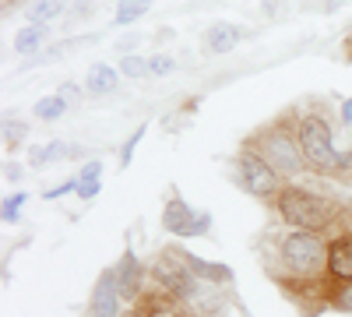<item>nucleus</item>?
<instances>
[{
    "label": "nucleus",
    "instance_id": "1",
    "mask_svg": "<svg viewBox=\"0 0 352 317\" xmlns=\"http://www.w3.org/2000/svg\"><path fill=\"white\" fill-rule=\"evenodd\" d=\"M300 149H303V159L314 162L317 169H342V166H349V159H352V155L345 159V155L335 152L331 131H328V124H320V120H307V124H303V131H300Z\"/></svg>",
    "mask_w": 352,
    "mask_h": 317
},
{
    "label": "nucleus",
    "instance_id": "2",
    "mask_svg": "<svg viewBox=\"0 0 352 317\" xmlns=\"http://www.w3.org/2000/svg\"><path fill=\"white\" fill-rule=\"evenodd\" d=\"M278 208H282V215L292 226H300V229H320V226H328V219H331V208L320 197L307 194V190H285L278 197Z\"/></svg>",
    "mask_w": 352,
    "mask_h": 317
},
{
    "label": "nucleus",
    "instance_id": "3",
    "mask_svg": "<svg viewBox=\"0 0 352 317\" xmlns=\"http://www.w3.org/2000/svg\"><path fill=\"white\" fill-rule=\"evenodd\" d=\"M282 257L292 272L300 275H314L320 265H324V243H320L314 233H292L282 243Z\"/></svg>",
    "mask_w": 352,
    "mask_h": 317
},
{
    "label": "nucleus",
    "instance_id": "4",
    "mask_svg": "<svg viewBox=\"0 0 352 317\" xmlns=\"http://www.w3.org/2000/svg\"><path fill=\"white\" fill-rule=\"evenodd\" d=\"M162 226L176 237H201V233L212 229V215L194 212L190 205H184V201H169L166 212H162Z\"/></svg>",
    "mask_w": 352,
    "mask_h": 317
},
{
    "label": "nucleus",
    "instance_id": "5",
    "mask_svg": "<svg viewBox=\"0 0 352 317\" xmlns=\"http://www.w3.org/2000/svg\"><path fill=\"white\" fill-rule=\"evenodd\" d=\"M240 177L254 194H268L275 187V169L272 162H264L261 155H240Z\"/></svg>",
    "mask_w": 352,
    "mask_h": 317
},
{
    "label": "nucleus",
    "instance_id": "6",
    "mask_svg": "<svg viewBox=\"0 0 352 317\" xmlns=\"http://www.w3.org/2000/svg\"><path fill=\"white\" fill-rule=\"evenodd\" d=\"M264 152H268V162L275 166V169H282V173H292L300 166V159H296V145L285 138V134H268L264 138Z\"/></svg>",
    "mask_w": 352,
    "mask_h": 317
},
{
    "label": "nucleus",
    "instance_id": "7",
    "mask_svg": "<svg viewBox=\"0 0 352 317\" xmlns=\"http://www.w3.org/2000/svg\"><path fill=\"white\" fill-rule=\"evenodd\" d=\"M116 296H120V285H116L113 272H106L96 285V296H92V314L96 317H113L116 314Z\"/></svg>",
    "mask_w": 352,
    "mask_h": 317
},
{
    "label": "nucleus",
    "instance_id": "8",
    "mask_svg": "<svg viewBox=\"0 0 352 317\" xmlns=\"http://www.w3.org/2000/svg\"><path fill=\"white\" fill-rule=\"evenodd\" d=\"M204 43H208V53H229L232 46H240V28L229 25V21H219V25L208 28Z\"/></svg>",
    "mask_w": 352,
    "mask_h": 317
},
{
    "label": "nucleus",
    "instance_id": "9",
    "mask_svg": "<svg viewBox=\"0 0 352 317\" xmlns=\"http://www.w3.org/2000/svg\"><path fill=\"white\" fill-rule=\"evenodd\" d=\"M328 268H331V275L352 282V237H342V240L331 243V250H328Z\"/></svg>",
    "mask_w": 352,
    "mask_h": 317
},
{
    "label": "nucleus",
    "instance_id": "10",
    "mask_svg": "<svg viewBox=\"0 0 352 317\" xmlns=\"http://www.w3.org/2000/svg\"><path fill=\"white\" fill-rule=\"evenodd\" d=\"M116 81H120V78H116V71L113 67H106V64H96L92 71H88V92H96V96H102V92H113L116 89Z\"/></svg>",
    "mask_w": 352,
    "mask_h": 317
},
{
    "label": "nucleus",
    "instance_id": "11",
    "mask_svg": "<svg viewBox=\"0 0 352 317\" xmlns=\"http://www.w3.org/2000/svg\"><path fill=\"white\" fill-rule=\"evenodd\" d=\"M116 285H120L124 296H134V289H138V261H134V254H124L120 272H116Z\"/></svg>",
    "mask_w": 352,
    "mask_h": 317
},
{
    "label": "nucleus",
    "instance_id": "12",
    "mask_svg": "<svg viewBox=\"0 0 352 317\" xmlns=\"http://www.w3.org/2000/svg\"><path fill=\"white\" fill-rule=\"evenodd\" d=\"M152 8V0H120V4H116V25H131V21H138L144 11Z\"/></svg>",
    "mask_w": 352,
    "mask_h": 317
},
{
    "label": "nucleus",
    "instance_id": "13",
    "mask_svg": "<svg viewBox=\"0 0 352 317\" xmlns=\"http://www.w3.org/2000/svg\"><path fill=\"white\" fill-rule=\"evenodd\" d=\"M141 317H180V310L169 296H148L141 303Z\"/></svg>",
    "mask_w": 352,
    "mask_h": 317
},
{
    "label": "nucleus",
    "instance_id": "14",
    "mask_svg": "<svg viewBox=\"0 0 352 317\" xmlns=\"http://www.w3.org/2000/svg\"><path fill=\"white\" fill-rule=\"evenodd\" d=\"M43 36H46V28H43V25H28V28H21V32L14 36V50L25 53V56H28V53H36V46L43 43Z\"/></svg>",
    "mask_w": 352,
    "mask_h": 317
},
{
    "label": "nucleus",
    "instance_id": "15",
    "mask_svg": "<svg viewBox=\"0 0 352 317\" xmlns=\"http://www.w3.org/2000/svg\"><path fill=\"white\" fill-rule=\"evenodd\" d=\"M184 261L194 268V275H201V278H215V282H226L229 278V268L226 265H208V261H201V257H194V254H187Z\"/></svg>",
    "mask_w": 352,
    "mask_h": 317
},
{
    "label": "nucleus",
    "instance_id": "16",
    "mask_svg": "<svg viewBox=\"0 0 352 317\" xmlns=\"http://www.w3.org/2000/svg\"><path fill=\"white\" fill-rule=\"evenodd\" d=\"M64 109H67L64 96H46V99L36 102V117L39 120H56V117H64Z\"/></svg>",
    "mask_w": 352,
    "mask_h": 317
},
{
    "label": "nucleus",
    "instance_id": "17",
    "mask_svg": "<svg viewBox=\"0 0 352 317\" xmlns=\"http://www.w3.org/2000/svg\"><path fill=\"white\" fill-rule=\"evenodd\" d=\"M60 0H36L32 8H28V18H32V25H43L46 18H53V14H60Z\"/></svg>",
    "mask_w": 352,
    "mask_h": 317
},
{
    "label": "nucleus",
    "instance_id": "18",
    "mask_svg": "<svg viewBox=\"0 0 352 317\" xmlns=\"http://www.w3.org/2000/svg\"><path fill=\"white\" fill-rule=\"evenodd\" d=\"M148 71H152V64L141 61V56H124L120 61V74H127V78H144Z\"/></svg>",
    "mask_w": 352,
    "mask_h": 317
},
{
    "label": "nucleus",
    "instance_id": "19",
    "mask_svg": "<svg viewBox=\"0 0 352 317\" xmlns=\"http://www.w3.org/2000/svg\"><path fill=\"white\" fill-rule=\"evenodd\" d=\"M21 205H25V194L8 197V201H4V219H8V222H14V219H18V212H21Z\"/></svg>",
    "mask_w": 352,
    "mask_h": 317
},
{
    "label": "nucleus",
    "instance_id": "20",
    "mask_svg": "<svg viewBox=\"0 0 352 317\" xmlns=\"http://www.w3.org/2000/svg\"><path fill=\"white\" fill-rule=\"evenodd\" d=\"M148 64H152V74H169V71L176 67V64H173V56H152Z\"/></svg>",
    "mask_w": 352,
    "mask_h": 317
},
{
    "label": "nucleus",
    "instance_id": "21",
    "mask_svg": "<svg viewBox=\"0 0 352 317\" xmlns=\"http://www.w3.org/2000/svg\"><path fill=\"white\" fill-rule=\"evenodd\" d=\"M78 194L88 201V197H96L99 194V177H92V180H78Z\"/></svg>",
    "mask_w": 352,
    "mask_h": 317
},
{
    "label": "nucleus",
    "instance_id": "22",
    "mask_svg": "<svg viewBox=\"0 0 352 317\" xmlns=\"http://www.w3.org/2000/svg\"><path fill=\"white\" fill-rule=\"evenodd\" d=\"M335 303H338L342 310H352V282H349V285H342V289L335 293Z\"/></svg>",
    "mask_w": 352,
    "mask_h": 317
},
{
    "label": "nucleus",
    "instance_id": "23",
    "mask_svg": "<svg viewBox=\"0 0 352 317\" xmlns=\"http://www.w3.org/2000/svg\"><path fill=\"white\" fill-rule=\"evenodd\" d=\"M4 131H8V134H4V138H8V145H14V141H21V138H25V124H11V120H8V124H4Z\"/></svg>",
    "mask_w": 352,
    "mask_h": 317
},
{
    "label": "nucleus",
    "instance_id": "24",
    "mask_svg": "<svg viewBox=\"0 0 352 317\" xmlns=\"http://www.w3.org/2000/svg\"><path fill=\"white\" fill-rule=\"evenodd\" d=\"M141 138H144V127H138V131H134V138L124 145V166L131 162V155H134V149H138V141H141Z\"/></svg>",
    "mask_w": 352,
    "mask_h": 317
},
{
    "label": "nucleus",
    "instance_id": "25",
    "mask_svg": "<svg viewBox=\"0 0 352 317\" xmlns=\"http://www.w3.org/2000/svg\"><path fill=\"white\" fill-rule=\"evenodd\" d=\"M99 173H102V166H99V162H88V166L81 169V180H92V177H99Z\"/></svg>",
    "mask_w": 352,
    "mask_h": 317
},
{
    "label": "nucleus",
    "instance_id": "26",
    "mask_svg": "<svg viewBox=\"0 0 352 317\" xmlns=\"http://www.w3.org/2000/svg\"><path fill=\"white\" fill-rule=\"evenodd\" d=\"M60 96H64V99H78V89H74V85H64Z\"/></svg>",
    "mask_w": 352,
    "mask_h": 317
},
{
    "label": "nucleus",
    "instance_id": "27",
    "mask_svg": "<svg viewBox=\"0 0 352 317\" xmlns=\"http://www.w3.org/2000/svg\"><path fill=\"white\" fill-rule=\"evenodd\" d=\"M342 120H345V124H352V99L342 106Z\"/></svg>",
    "mask_w": 352,
    "mask_h": 317
},
{
    "label": "nucleus",
    "instance_id": "28",
    "mask_svg": "<svg viewBox=\"0 0 352 317\" xmlns=\"http://www.w3.org/2000/svg\"><path fill=\"white\" fill-rule=\"evenodd\" d=\"M127 317H134V314H127Z\"/></svg>",
    "mask_w": 352,
    "mask_h": 317
}]
</instances>
